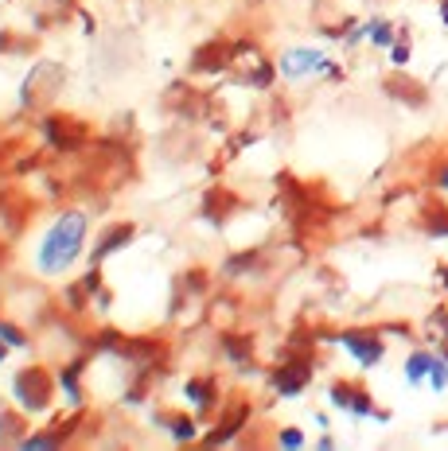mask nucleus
Listing matches in <instances>:
<instances>
[{"mask_svg": "<svg viewBox=\"0 0 448 451\" xmlns=\"http://www.w3.org/2000/svg\"><path fill=\"white\" fill-rule=\"evenodd\" d=\"M12 397L24 412H43L51 405V377L40 370V366H24L12 377Z\"/></svg>", "mask_w": 448, "mask_h": 451, "instance_id": "2", "label": "nucleus"}, {"mask_svg": "<svg viewBox=\"0 0 448 451\" xmlns=\"http://www.w3.org/2000/svg\"><path fill=\"white\" fill-rule=\"evenodd\" d=\"M183 393H188V401L199 409V416H207V412L215 409V401H219V393H215V382H210V377H191Z\"/></svg>", "mask_w": 448, "mask_h": 451, "instance_id": "9", "label": "nucleus"}, {"mask_svg": "<svg viewBox=\"0 0 448 451\" xmlns=\"http://www.w3.org/2000/svg\"><path fill=\"white\" fill-rule=\"evenodd\" d=\"M429 366H433V354H429V350L409 354V362H406V377H409L413 385H417V382H425V377H429Z\"/></svg>", "mask_w": 448, "mask_h": 451, "instance_id": "12", "label": "nucleus"}, {"mask_svg": "<svg viewBox=\"0 0 448 451\" xmlns=\"http://www.w3.org/2000/svg\"><path fill=\"white\" fill-rule=\"evenodd\" d=\"M43 137H47L51 148H59V152H70V148L82 140V125H74L70 117H51L43 125Z\"/></svg>", "mask_w": 448, "mask_h": 451, "instance_id": "7", "label": "nucleus"}, {"mask_svg": "<svg viewBox=\"0 0 448 451\" xmlns=\"http://www.w3.org/2000/svg\"><path fill=\"white\" fill-rule=\"evenodd\" d=\"M222 350H226V358H230V362L249 366V339H246V334H226V343H222Z\"/></svg>", "mask_w": 448, "mask_h": 451, "instance_id": "11", "label": "nucleus"}, {"mask_svg": "<svg viewBox=\"0 0 448 451\" xmlns=\"http://www.w3.org/2000/svg\"><path fill=\"white\" fill-rule=\"evenodd\" d=\"M328 397H331V405H335V409H347V412H355V416H374V420H386V416H390V412H382V409H374V405H370V393L363 389V385L331 382L328 385Z\"/></svg>", "mask_w": 448, "mask_h": 451, "instance_id": "3", "label": "nucleus"}, {"mask_svg": "<svg viewBox=\"0 0 448 451\" xmlns=\"http://www.w3.org/2000/svg\"><path fill=\"white\" fill-rule=\"evenodd\" d=\"M164 424L172 428V440H176V443H191L195 436H199L191 416H176V412H168V416H164Z\"/></svg>", "mask_w": 448, "mask_h": 451, "instance_id": "10", "label": "nucleus"}, {"mask_svg": "<svg viewBox=\"0 0 448 451\" xmlns=\"http://www.w3.org/2000/svg\"><path fill=\"white\" fill-rule=\"evenodd\" d=\"M4 346H8V343H0V362H4Z\"/></svg>", "mask_w": 448, "mask_h": 451, "instance_id": "19", "label": "nucleus"}, {"mask_svg": "<svg viewBox=\"0 0 448 451\" xmlns=\"http://www.w3.org/2000/svg\"><path fill=\"white\" fill-rule=\"evenodd\" d=\"M0 343L8 346H28V339H24V331L16 323H0Z\"/></svg>", "mask_w": 448, "mask_h": 451, "instance_id": "16", "label": "nucleus"}, {"mask_svg": "<svg viewBox=\"0 0 448 451\" xmlns=\"http://www.w3.org/2000/svg\"><path fill=\"white\" fill-rule=\"evenodd\" d=\"M59 382H63V393H67V401L70 405H82V385H78V366H67V370L59 373Z\"/></svg>", "mask_w": 448, "mask_h": 451, "instance_id": "13", "label": "nucleus"}, {"mask_svg": "<svg viewBox=\"0 0 448 451\" xmlns=\"http://www.w3.org/2000/svg\"><path fill=\"white\" fill-rule=\"evenodd\" d=\"M440 280H445V284H448V269H445V276H440Z\"/></svg>", "mask_w": 448, "mask_h": 451, "instance_id": "20", "label": "nucleus"}, {"mask_svg": "<svg viewBox=\"0 0 448 451\" xmlns=\"http://www.w3.org/2000/svg\"><path fill=\"white\" fill-rule=\"evenodd\" d=\"M429 382H433V389H445L448 385V358H437V354H433V366H429Z\"/></svg>", "mask_w": 448, "mask_h": 451, "instance_id": "15", "label": "nucleus"}, {"mask_svg": "<svg viewBox=\"0 0 448 451\" xmlns=\"http://www.w3.org/2000/svg\"><path fill=\"white\" fill-rule=\"evenodd\" d=\"M390 59H394V67H406V62H409V43H394Z\"/></svg>", "mask_w": 448, "mask_h": 451, "instance_id": "18", "label": "nucleus"}, {"mask_svg": "<svg viewBox=\"0 0 448 451\" xmlns=\"http://www.w3.org/2000/svg\"><path fill=\"white\" fill-rule=\"evenodd\" d=\"M133 237H137V230H133L129 222L110 226V230L101 234V246L94 249V261H106V257H110V253H117V249H125V246H129V241H133Z\"/></svg>", "mask_w": 448, "mask_h": 451, "instance_id": "8", "label": "nucleus"}, {"mask_svg": "<svg viewBox=\"0 0 448 451\" xmlns=\"http://www.w3.org/2000/svg\"><path fill=\"white\" fill-rule=\"evenodd\" d=\"M312 370L308 362H289V366H277V370L269 373V382H273V389L281 393V397H292V393H300L304 385H308Z\"/></svg>", "mask_w": 448, "mask_h": 451, "instance_id": "6", "label": "nucleus"}, {"mask_svg": "<svg viewBox=\"0 0 448 451\" xmlns=\"http://www.w3.org/2000/svg\"><path fill=\"white\" fill-rule=\"evenodd\" d=\"M277 443H281V448H300V443H304V436H300V428H285Z\"/></svg>", "mask_w": 448, "mask_h": 451, "instance_id": "17", "label": "nucleus"}, {"mask_svg": "<svg viewBox=\"0 0 448 451\" xmlns=\"http://www.w3.org/2000/svg\"><path fill=\"white\" fill-rule=\"evenodd\" d=\"M281 74L289 82L304 78V74H335V67H331V59L324 55V51H312V47H297L289 51L285 59H281Z\"/></svg>", "mask_w": 448, "mask_h": 451, "instance_id": "4", "label": "nucleus"}, {"mask_svg": "<svg viewBox=\"0 0 448 451\" xmlns=\"http://www.w3.org/2000/svg\"><path fill=\"white\" fill-rule=\"evenodd\" d=\"M82 241H86V214L82 210H63L40 241V269L47 276L67 273L74 265V257L82 253Z\"/></svg>", "mask_w": 448, "mask_h": 451, "instance_id": "1", "label": "nucleus"}, {"mask_svg": "<svg viewBox=\"0 0 448 451\" xmlns=\"http://www.w3.org/2000/svg\"><path fill=\"white\" fill-rule=\"evenodd\" d=\"M339 343L347 346L351 358H355L363 370L379 366V362H382V354H386V343H382L379 334H370V331H347V334H339Z\"/></svg>", "mask_w": 448, "mask_h": 451, "instance_id": "5", "label": "nucleus"}, {"mask_svg": "<svg viewBox=\"0 0 448 451\" xmlns=\"http://www.w3.org/2000/svg\"><path fill=\"white\" fill-rule=\"evenodd\" d=\"M367 40L374 43V47H390V43H394V28L374 20V24H367Z\"/></svg>", "mask_w": 448, "mask_h": 451, "instance_id": "14", "label": "nucleus"}]
</instances>
